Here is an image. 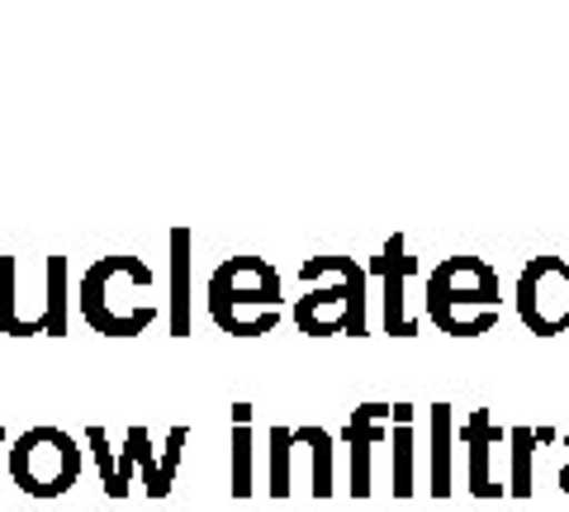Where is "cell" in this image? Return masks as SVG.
Returning <instances> with one entry per match:
<instances>
[{
	"mask_svg": "<svg viewBox=\"0 0 569 512\" xmlns=\"http://www.w3.org/2000/svg\"><path fill=\"white\" fill-rule=\"evenodd\" d=\"M77 309L100 338H138L157 323V275L142 257H100L81 275Z\"/></svg>",
	"mask_w": 569,
	"mask_h": 512,
	"instance_id": "obj_1",
	"label": "cell"
},
{
	"mask_svg": "<svg viewBox=\"0 0 569 512\" xmlns=\"http://www.w3.org/2000/svg\"><path fill=\"white\" fill-rule=\"evenodd\" d=\"M537 432L531 428H508V446H512V499H531V451H537Z\"/></svg>",
	"mask_w": 569,
	"mask_h": 512,
	"instance_id": "obj_19",
	"label": "cell"
},
{
	"mask_svg": "<svg viewBox=\"0 0 569 512\" xmlns=\"http://www.w3.org/2000/svg\"><path fill=\"white\" fill-rule=\"evenodd\" d=\"M81 474V446L62 428H29L10 446V480L29 499H62Z\"/></svg>",
	"mask_w": 569,
	"mask_h": 512,
	"instance_id": "obj_5",
	"label": "cell"
},
{
	"mask_svg": "<svg viewBox=\"0 0 569 512\" xmlns=\"http://www.w3.org/2000/svg\"><path fill=\"white\" fill-rule=\"evenodd\" d=\"M518 318L531 338H560L569 332V261L531 257L518 271Z\"/></svg>",
	"mask_w": 569,
	"mask_h": 512,
	"instance_id": "obj_6",
	"label": "cell"
},
{
	"mask_svg": "<svg viewBox=\"0 0 569 512\" xmlns=\"http://www.w3.org/2000/svg\"><path fill=\"white\" fill-rule=\"evenodd\" d=\"M370 275L380 280V328L389 338H413L418 332V313H408V280H413V257H408V238L395 233L385 242L380 257H370Z\"/></svg>",
	"mask_w": 569,
	"mask_h": 512,
	"instance_id": "obj_7",
	"label": "cell"
},
{
	"mask_svg": "<svg viewBox=\"0 0 569 512\" xmlns=\"http://www.w3.org/2000/svg\"><path fill=\"white\" fill-rule=\"evenodd\" d=\"M427 432H432V493L437 499H451V489H456V409L451 403H432Z\"/></svg>",
	"mask_w": 569,
	"mask_h": 512,
	"instance_id": "obj_12",
	"label": "cell"
},
{
	"mask_svg": "<svg viewBox=\"0 0 569 512\" xmlns=\"http://www.w3.org/2000/svg\"><path fill=\"white\" fill-rule=\"evenodd\" d=\"M228 489L233 499H247L257 489L252 480V403H233V446H228Z\"/></svg>",
	"mask_w": 569,
	"mask_h": 512,
	"instance_id": "obj_14",
	"label": "cell"
},
{
	"mask_svg": "<svg viewBox=\"0 0 569 512\" xmlns=\"http://www.w3.org/2000/svg\"><path fill=\"white\" fill-rule=\"evenodd\" d=\"M0 446H6V428H0Z\"/></svg>",
	"mask_w": 569,
	"mask_h": 512,
	"instance_id": "obj_21",
	"label": "cell"
},
{
	"mask_svg": "<svg viewBox=\"0 0 569 512\" xmlns=\"http://www.w3.org/2000/svg\"><path fill=\"white\" fill-rule=\"evenodd\" d=\"M0 332L6 338H33L20 313V261L0 257Z\"/></svg>",
	"mask_w": 569,
	"mask_h": 512,
	"instance_id": "obj_18",
	"label": "cell"
},
{
	"mask_svg": "<svg viewBox=\"0 0 569 512\" xmlns=\"http://www.w3.org/2000/svg\"><path fill=\"white\" fill-rule=\"evenodd\" d=\"M295 441L299 446H309V489L313 499H332L337 484H332V432L328 428H295Z\"/></svg>",
	"mask_w": 569,
	"mask_h": 512,
	"instance_id": "obj_16",
	"label": "cell"
},
{
	"mask_svg": "<svg viewBox=\"0 0 569 512\" xmlns=\"http://www.w3.org/2000/svg\"><path fill=\"white\" fill-rule=\"evenodd\" d=\"M366 267L356 257H309L299 267V285L309 294L295 299V323L305 338H366Z\"/></svg>",
	"mask_w": 569,
	"mask_h": 512,
	"instance_id": "obj_3",
	"label": "cell"
},
{
	"mask_svg": "<svg viewBox=\"0 0 569 512\" xmlns=\"http://www.w3.org/2000/svg\"><path fill=\"white\" fill-rule=\"evenodd\" d=\"M422 309L447 338H485L498 323L503 294H498V271L485 257H447L437 261L422 285Z\"/></svg>",
	"mask_w": 569,
	"mask_h": 512,
	"instance_id": "obj_2",
	"label": "cell"
},
{
	"mask_svg": "<svg viewBox=\"0 0 569 512\" xmlns=\"http://www.w3.org/2000/svg\"><path fill=\"white\" fill-rule=\"evenodd\" d=\"M389 451H395V493L399 499H413V489H418V409L413 403H395Z\"/></svg>",
	"mask_w": 569,
	"mask_h": 512,
	"instance_id": "obj_11",
	"label": "cell"
},
{
	"mask_svg": "<svg viewBox=\"0 0 569 512\" xmlns=\"http://www.w3.org/2000/svg\"><path fill=\"white\" fill-rule=\"evenodd\" d=\"M284 313V280L261 257H228L209 275V318L228 338H266Z\"/></svg>",
	"mask_w": 569,
	"mask_h": 512,
	"instance_id": "obj_4",
	"label": "cell"
},
{
	"mask_svg": "<svg viewBox=\"0 0 569 512\" xmlns=\"http://www.w3.org/2000/svg\"><path fill=\"white\" fill-rule=\"evenodd\" d=\"M67 257H48L43 261V338H67Z\"/></svg>",
	"mask_w": 569,
	"mask_h": 512,
	"instance_id": "obj_15",
	"label": "cell"
},
{
	"mask_svg": "<svg viewBox=\"0 0 569 512\" xmlns=\"http://www.w3.org/2000/svg\"><path fill=\"white\" fill-rule=\"evenodd\" d=\"M171 338H190V228H171Z\"/></svg>",
	"mask_w": 569,
	"mask_h": 512,
	"instance_id": "obj_13",
	"label": "cell"
},
{
	"mask_svg": "<svg viewBox=\"0 0 569 512\" xmlns=\"http://www.w3.org/2000/svg\"><path fill=\"white\" fill-rule=\"evenodd\" d=\"M266 489H271V499H284V493L295 489V480H290V455H295V428H271L266 432Z\"/></svg>",
	"mask_w": 569,
	"mask_h": 512,
	"instance_id": "obj_17",
	"label": "cell"
},
{
	"mask_svg": "<svg viewBox=\"0 0 569 512\" xmlns=\"http://www.w3.org/2000/svg\"><path fill=\"white\" fill-rule=\"evenodd\" d=\"M86 446H91L96 465H100V489L110 493V499H129V489H123V480H119V461H114L110 432H104V428H86Z\"/></svg>",
	"mask_w": 569,
	"mask_h": 512,
	"instance_id": "obj_20",
	"label": "cell"
},
{
	"mask_svg": "<svg viewBox=\"0 0 569 512\" xmlns=\"http://www.w3.org/2000/svg\"><path fill=\"white\" fill-rule=\"evenodd\" d=\"M565 261H569V257H565Z\"/></svg>",
	"mask_w": 569,
	"mask_h": 512,
	"instance_id": "obj_22",
	"label": "cell"
},
{
	"mask_svg": "<svg viewBox=\"0 0 569 512\" xmlns=\"http://www.w3.org/2000/svg\"><path fill=\"white\" fill-rule=\"evenodd\" d=\"M389 418H395V403H356L351 418L342 422V441H347V461H351V474H347V489L351 499H370L376 489V446L389 441Z\"/></svg>",
	"mask_w": 569,
	"mask_h": 512,
	"instance_id": "obj_8",
	"label": "cell"
},
{
	"mask_svg": "<svg viewBox=\"0 0 569 512\" xmlns=\"http://www.w3.org/2000/svg\"><path fill=\"white\" fill-rule=\"evenodd\" d=\"M460 441H466V451H470V493L475 499L508 493V484L493 480V451H498V441H508V428H498L489 409H475L460 422Z\"/></svg>",
	"mask_w": 569,
	"mask_h": 512,
	"instance_id": "obj_10",
	"label": "cell"
},
{
	"mask_svg": "<svg viewBox=\"0 0 569 512\" xmlns=\"http://www.w3.org/2000/svg\"><path fill=\"white\" fill-rule=\"evenodd\" d=\"M186 441H190V432H186V428H171L162 446L152 451V432H148V428H138V422H133V428L123 432V455L133 461L138 484H142V493H148V499H167V493H171L176 470H181V451H186Z\"/></svg>",
	"mask_w": 569,
	"mask_h": 512,
	"instance_id": "obj_9",
	"label": "cell"
}]
</instances>
